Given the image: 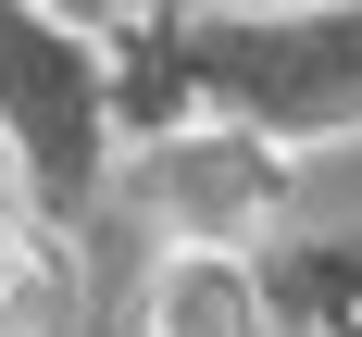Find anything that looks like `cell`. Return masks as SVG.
<instances>
[{"label":"cell","instance_id":"1","mask_svg":"<svg viewBox=\"0 0 362 337\" xmlns=\"http://www.w3.org/2000/svg\"><path fill=\"white\" fill-rule=\"evenodd\" d=\"M200 100L225 125H250L275 150H325L362 138V0H325V13H238L187 50Z\"/></svg>","mask_w":362,"mask_h":337},{"label":"cell","instance_id":"2","mask_svg":"<svg viewBox=\"0 0 362 337\" xmlns=\"http://www.w3.org/2000/svg\"><path fill=\"white\" fill-rule=\"evenodd\" d=\"M112 200L163 250H262L275 213H288V150L250 138V125H225V112H200V125L138 138V162L112 175Z\"/></svg>","mask_w":362,"mask_h":337},{"label":"cell","instance_id":"3","mask_svg":"<svg viewBox=\"0 0 362 337\" xmlns=\"http://www.w3.org/2000/svg\"><path fill=\"white\" fill-rule=\"evenodd\" d=\"M138 337H275V275L250 250H163L138 275Z\"/></svg>","mask_w":362,"mask_h":337},{"label":"cell","instance_id":"4","mask_svg":"<svg viewBox=\"0 0 362 337\" xmlns=\"http://www.w3.org/2000/svg\"><path fill=\"white\" fill-rule=\"evenodd\" d=\"M88 312V275H75V237L63 225H37L0 250V337H75Z\"/></svg>","mask_w":362,"mask_h":337},{"label":"cell","instance_id":"5","mask_svg":"<svg viewBox=\"0 0 362 337\" xmlns=\"http://www.w3.org/2000/svg\"><path fill=\"white\" fill-rule=\"evenodd\" d=\"M275 312H300L313 337H362V237H313L275 262Z\"/></svg>","mask_w":362,"mask_h":337},{"label":"cell","instance_id":"6","mask_svg":"<svg viewBox=\"0 0 362 337\" xmlns=\"http://www.w3.org/2000/svg\"><path fill=\"white\" fill-rule=\"evenodd\" d=\"M25 13H50V25H75V37H100V25H125L138 0H25Z\"/></svg>","mask_w":362,"mask_h":337},{"label":"cell","instance_id":"7","mask_svg":"<svg viewBox=\"0 0 362 337\" xmlns=\"http://www.w3.org/2000/svg\"><path fill=\"white\" fill-rule=\"evenodd\" d=\"M37 225H50V213H37V200H25V175L0 162V250H13V237H37Z\"/></svg>","mask_w":362,"mask_h":337},{"label":"cell","instance_id":"8","mask_svg":"<svg viewBox=\"0 0 362 337\" xmlns=\"http://www.w3.org/2000/svg\"><path fill=\"white\" fill-rule=\"evenodd\" d=\"M238 13H325V0H238Z\"/></svg>","mask_w":362,"mask_h":337}]
</instances>
